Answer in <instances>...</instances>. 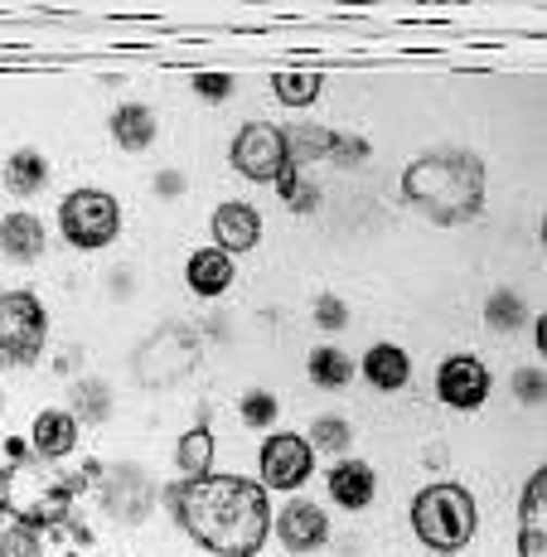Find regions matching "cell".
Returning <instances> with one entry per match:
<instances>
[{
	"label": "cell",
	"mask_w": 547,
	"mask_h": 557,
	"mask_svg": "<svg viewBox=\"0 0 547 557\" xmlns=\"http://www.w3.org/2000/svg\"><path fill=\"white\" fill-rule=\"evenodd\" d=\"M485 325L495 330V335H509V330L529 325V306H523V296L509 292V286H499V292L485 301Z\"/></svg>",
	"instance_id": "484cf974"
},
{
	"label": "cell",
	"mask_w": 547,
	"mask_h": 557,
	"mask_svg": "<svg viewBox=\"0 0 547 557\" xmlns=\"http://www.w3.org/2000/svg\"><path fill=\"white\" fill-rule=\"evenodd\" d=\"M315 325L320 330H345L349 325V306L339 296H320L315 301Z\"/></svg>",
	"instance_id": "1f68e13d"
},
{
	"label": "cell",
	"mask_w": 547,
	"mask_h": 557,
	"mask_svg": "<svg viewBox=\"0 0 547 557\" xmlns=\"http://www.w3.org/2000/svg\"><path fill=\"white\" fill-rule=\"evenodd\" d=\"M98 499H102V509L112 513V523H122V529H141V523L150 519V509L160 505V485L146 466L122 460V466L102 470Z\"/></svg>",
	"instance_id": "ba28073f"
},
{
	"label": "cell",
	"mask_w": 547,
	"mask_h": 557,
	"mask_svg": "<svg viewBox=\"0 0 547 557\" xmlns=\"http://www.w3.org/2000/svg\"><path fill=\"white\" fill-rule=\"evenodd\" d=\"M233 276H238L233 272V257L219 248H199L185 262V282H189V292H199V296H223L233 286Z\"/></svg>",
	"instance_id": "d6986e66"
},
{
	"label": "cell",
	"mask_w": 547,
	"mask_h": 557,
	"mask_svg": "<svg viewBox=\"0 0 547 557\" xmlns=\"http://www.w3.org/2000/svg\"><path fill=\"white\" fill-rule=\"evenodd\" d=\"M0 412H5V393H0Z\"/></svg>",
	"instance_id": "74e56055"
},
{
	"label": "cell",
	"mask_w": 547,
	"mask_h": 557,
	"mask_svg": "<svg viewBox=\"0 0 547 557\" xmlns=\"http://www.w3.org/2000/svg\"><path fill=\"white\" fill-rule=\"evenodd\" d=\"M112 141L122 151H150V141H156V112L146 102H122L112 112Z\"/></svg>",
	"instance_id": "ffe728a7"
},
{
	"label": "cell",
	"mask_w": 547,
	"mask_h": 557,
	"mask_svg": "<svg viewBox=\"0 0 547 557\" xmlns=\"http://www.w3.org/2000/svg\"><path fill=\"white\" fill-rule=\"evenodd\" d=\"M73 422H88V426H102L107 417H112V388H107L102 379H78L73 383Z\"/></svg>",
	"instance_id": "cb8c5ba5"
},
{
	"label": "cell",
	"mask_w": 547,
	"mask_h": 557,
	"mask_svg": "<svg viewBox=\"0 0 547 557\" xmlns=\"http://www.w3.org/2000/svg\"><path fill=\"white\" fill-rule=\"evenodd\" d=\"M170 519L219 557H257L272 529V505H266L262 480L243 475H203L175 480L165 490Z\"/></svg>",
	"instance_id": "6da1fadb"
},
{
	"label": "cell",
	"mask_w": 547,
	"mask_h": 557,
	"mask_svg": "<svg viewBox=\"0 0 547 557\" xmlns=\"http://www.w3.org/2000/svg\"><path fill=\"white\" fill-rule=\"evenodd\" d=\"M0 257H10V262H20V267L45 257V223L29 209H15L0 219Z\"/></svg>",
	"instance_id": "2e32d148"
},
{
	"label": "cell",
	"mask_w": 547,
	"mask_h": 557,
	"mask_svg": "<svg viewBox=\"0 0 547 557\" xmlns=\"http://www.w3.org/2000/svg\"><path fill=\"white\" fill-rule=\"evenodd\" d=\"M436 398L456 412H475L489 398V369L475 355H450L436 369Z\"/></svg>",
	"instance_id": "8fae6325"
},
{
	"label": "cell",
	"mask_w": 547,
	"mask_h": 557,
	"mask_svg": "<svg viewBox=\"0 0 547 557\" xmlns=\"http://www.w3.org/2000/svg\"><path fill=\"white\" fill-rule=\"evenodd\" d=\"M257 460H262V490H300L315 470V451L300 432H272Z\"/></svg>",
	"instance_id": "30bf717a"
},
{
	"label": "cell",
	"mask_w": 547,
	"mask_h": 557,
	"mask_svg": "<svg viewBox=\"0 0 547 557\" xmlns=\"http://www.w3.org/2000/svg\"><path fill=\"white\" fill-rule=\"evenodd\" d=\"M310 451H330V456H345L349 451V442H353V432H349V422L345 417H320L315 426H310Z\"/></svg>",
	"instance_id": "83f0119b"
},
{
	"label": "cell",
	"mask_w": 547,
	"mask_h": 557,
	"mask_svg": "<svg viewBox=\"0 0 547 557\" xmlns=\"http://www.w3.org/2000/svg\"><path fill=\"white\" fill-rule=\"evenodd\" d=\"M272 529L286 543V553H315L330 543V519L315 499H291L282 513H272Z\"/></svg>",
	"instance_id": "7c38bea8"
},
{
	"label": "cell",
	"mask_w": 547,
	"mask_h": 557,
	"mask_svg": "<svg viewBox=\"0 0 547 557\" xmlns=\"http://www.w3.org/2000/svg\"><path fill=\"white\" fill-rule=\"evenodd\" d=\"M175 466H179V475H185V480L213 475V432L203 422L189 426V432L175 442Z\"/></svg>",
	"instance_id": "7402d4cb"
},
{
	"label": "cell",
	"mask_w": 547,
	"mask_h": 557,
	"mask_svg": "<svg viewBox=\"0 0 547 557\" xmlns=\"http://www.w3.org/2000/svg\"><path fill=\"white\" fill-rule=\"evenodd\" d=\"M436 557H450V553H436Z\"/></svg>",
	"instance_id": "f35d334b"
},
{
	"label": "cell",
	"mask_w": 547,
	"mask_h": 557,
	"mask_svg": "<svg viewBox=\"0 0 547 557\" xmlns=\"http://www.w3.org/2000/svg\"><path fill=\"white\" fill-rule=\"evenodd\" d=\"M49 345V310L35 292L0 296V363L29 369Z\"/></svg>",
	"instance_id": "52a82bcc"
},
{
	"label": "cell",
	"mask_w": 547,
	"mask_h": 557,
	"mask_svg": "<svg viewBox=\"0 0 547 557\" xmlns=\"http://www.w3.org/2000/svg\"><path fill=\"white\" fill-rule=\"evenodd\" d=\"M228 160L243 180L252 185H276L291 170V151H286V126L272 122H248L228 146Z\"/></svg>",
	"instance_id": "9c48e42d"
},
{
	"label": "cell",
	"mask_w": 547,
	"mask_h": 557,
	"mask_svg": "<svg viewBox=\"0 0 547 557\" xmlns=\"http://www.w3.org/2000/svg\"><path fill=\"white\" fill-rule=\"evenodd\" d=\"M69 557H78V553H69Z\"/></svg>",
	"instance_id": "ab89813d"
},
{
	"label": "cell",
	"mask_w": 547,
	"mask_h": 557,
	"mask_svg": "<svg viewBox=\"0 0 547 557\" xmlns=\"http://www.w3.org/2000/svg\"><path fill=\"white\" fill-rule=\"evenodd\" d=\"M475 495L456 480H432V485L417 490L412 499V533L426 543L432 553H460L475 539Z\"/></svg>",
	"instance_id": "277c9868"
},
{
	"label": "cell",
	"mask_w": 547,
	"mask_h": 557,
	"mask_svg": "<svg viewBox=\"0 0 547 557\" xmlns=\"http://www.w3.org/2000/svg\"><path fill=\"white\" fill-rule=\"evenodd\" d=\"M306 373H310V383H315V388H345L353 373H359V363H353V359L345 355V349L320 345V349H310Z\"/></svg>",
	"instance_id": "603a6c76"
},
{
	"label": "cell",
	"mask_w": 547,
	"mask_h": 557,
	"mask_svg": "<svg viewBox=\"0 0 547 557\" xmlns=\"http://www.w3.org/2000/svg\"><path fill=\"white\" fill-rule=\"evenodd\" d=\"M102 480L98 460H83V470H59L49 460H39L29 451L25 436H10L5 442V466H0V513H10L25 529H63L73 519V499L83 490Z\"/></svg>",
	"instance_id": "7a4b0ae2"
},
{
	"label": "cell",
	"mask_w": 547,
	"mask_h": 557,
	"mask_svg": "<svg viewBox=\"0 0 547 557\" xmlns=\"http://www.w3.org/2000/svg\"><path fill=\"white\" fill-rule=\"evenodd\" d=\"M107 292H112V301H126V296H132V267H116V272L107 276Z\"/></svg>",
	"instance_id": "e575fe53"
},
{
	"label": "cell",
	"mask_w": 547,
	"mask_h": 557,
	"mask_svg": "<svg viewBox=\"0 0 547 557\" xmlns=\"http://www.w3.org/2000/svg\"><path fill=\"white\" fill-rule=\"evenodd\" d=\"M320 88H325V78H320V73H291V69L272 73V92L286 107H310L320 98Z\"/></svg>",
	"instance_id": "4316f807"
},
{
	"label": "cell",
	"mask_w": 547,
	"mask_h": 557,
	"mask_svg": "<svg viewBox=\"0 0 547 557\" xmlns=\"http://www.w3.org/2000/svg\"><path fill=\"white\" fill-rule=\"evenodd\" d=\"M73 446H78V422H73V412H63V407H49V412L35 417V436H29V451H35L39 460L59 466L63 456H73Z\"/></svg>",
	"instance_id": "e0dca14e"
},
{
	"label": "cell",
	"mask_w": 547,
	"mask_h": 557,
	"mask_svg": "<svg viewBox=\"0 0 547 557\" xmlns=\"http://www.w3.org/2000/svg\"><path fill=\"white\" fill-rule=\"evenodd\" d=\"M330 146H335L330 126H286V151H291V165H300V170H306L310 160H325Z\"/></svg>",
	"instance_id": "d4e9b609"
},
{
	"label": "cell",
	"mask_w": 547,
	"mask_h": 557,
	"mask_svg": "<svg viewBox=\"0 0 547 557\" xmlns=\"http://www.w3.org/2000/svg\"><path fill=\"white\" fill-rule=\"evenodd\" d=\"M78 359H83V349H63V355L53 359V373H59V379H69V373L78 369Z\"/></svg>",
	"instance_id": "8d00e7d4"
},
{
	"label": "cell",
	"mask_w": 547,
	"mask_h": 557,
	"mask_svg": "<svg viewBox=\"0 0 547 557\" xmlns=\"http://www.w3.org/2000/svg\"><path fill=\"white\" fill-rule=\"evenodd\" d=\"M402 195L432 223L456 228V223L475 219L485 203V165L470 151H426L407 165Z\"/></svg>",
	"instance_id": "3957f363"
},
{
	"label": "cell",
	"mask_w": 547,
	"mask_h": 557,
	"mask_svg": "<svg viewBox=\"0 0 547 557\" xmlns=\"http://www.w3.org/2000/svg\"><path fill=\"white\" fill-rule=\"evenodd\" d=\"M543 393H547V379H543V369H519L513 373V398H519L523 407H543Z\"/></svg>",
	"instance_id": "4dcf8cb0"
},
{
	"label": "cell",
	"mask_w": 547,
	"mask_h": 557,
	"mask_svg": "<svg viewBox=\"0 0 547 557\" xmlns=\"http://www.w3.org/2000/svg\"><path fill=\"white\" fill-rule=\"evenodd\" d=\"M179 189H185V175H175V170H165V175L156 180V195H165V199H175Z\"/></svg>",
	"instance_id": "d590c367"
},
{
	"label": "cell",
	"mask_w": 547,
	"mask_h": 557,
	"mask_svg": "<svg viewBox=\"0 0 547 557\" xmlns=\"http://www.w3.org/2000/svg\"><path fill=\"white\" fill-rule=\"evenodd\" d=\"M49 160L39 156V151H15V156H5V189L15 199H35L39 189L49 185Z\"/></svg>",
	"instance_id": "44dd1931"
},
{
	"label": "cell",
	"mask_w": 547,
	"mask_h": 557,
	"mask_svg": "<svg viewBox=\"0 0 547 557\" xmlns=\"http://www.w3.org/2000/svg\"><path fill=\"white\" fill-rule=\"evenodd\" d=\"M195 363H199V335L189 325H179V320H170V325H160L156 335L136 345L132 373L141 388L165 393V388H179L195 373Z\"/></svg>",
	"instance_id": "5b68a950"
},
{
	"label": "cell",
	"mask_w": 547,
	"mask_h": 557,
	"mask_svg": "<svg viewBox=\"0 0 547 557\" xmlns=\"http://www.w3.org/2000/svg\"><path fill=\"white\" fill-rule=\"evenodd\" d=\"M195 92L203 102H223L233 98V78L228 73H195Z\"/></svg>",
	"instance_id": "d6a6232c"
},
{
	"label": "cell",
	"mask_w": 547,
	"mask_h": 557,
	"mask_svg": "<svg viewBox=\"0 0 547 557\" xmlns=\"http://www.w3.org/2000/svg\"><path fill=\"white\" fill-rule=\"evenodd\" d=\"M330 160H339V165H359V160H369V141H353V136H339V132H335Z\"/></svg>",
	"instance_id": "836d02e7"
},
{
	"label": "cell",
	"mask_w": 547,
	"mask_h": 557,
	"mask_svg": "<svg viewBox=\"0 0 547 557\" xmlns=\"http://www.w3.org/2000/svg\"><path fill=\"white\" fill-rule=\"evenodd\" d=\"M359 373L369 379V388L398 393V388H407V383H412V359H407L402 345H373L369 355H363Z\"/></svg>",
	"instance_id": "ac0fdd59"
},
{
	"label": "cell",
	"mask_w": 547,
	"mask_h": 557,
	"mask_svg": "<svg viewBox=\"0 0 547 557\" xmlns=\"http://www.w3.org/2000/svg\"><path fill=\"white\" fill-rule=\"evenodd\" d=\"M547 470L529 475L519 499V557H547Z\"/></svg>",
	"instance_id": "5bb4252c"
},
{
	"label": "cell",
	"mask_w": 547,
	"mask_h": 557,
	"mask_svg": "<svg viewBox=\"0 0 547 557\" xmlns=\"http://www.w3.org/2000/svg\"><path fill=\"white\" fill-rule=\"evenodd\" d=\"M276 412H282V403H276L266 388H248L243 393V403H238V417L248 426H257V432H266V426L276 422Z\"/></svg>",
	"instance_id": "f1b7e54d"
},
{
	"label": "cell",
	"mask_w": 547,
	"mask_h": 557,
	"mask_svg": "<svg viewBox=\"0 0 547 557\" xmlns=\"http://www.w3.org/2000/svg\"><path fill=\"white\" fill-rule=\"evenodd\" d=\"M59 233L69 238V248L83 252L112 248L116 233H122V203L107 189H73L59 203Z\"/></svg>",
	"instance_id": "8992f818"
},
{
	"label": "cell",
	"mask_w": 547,
	"mask_h": 557,
	"mask_svg": "<svg viewBox=\"0 0 547 557\" xmlns=\"http://www.w3.org/2000/svg\"><path fill=\"white\" fill-rule=\"evenodd\" d=\"M325 490L339 509L359 513V509L373 505V495H378V475H373V466H363V460H339V466L325 475Z\"/></svg>",
	"instance_id": "9a60e30c"
},
{
	"label": "cell",
	"mask_w": 547,
	"mask_h": 557,
	"mask_svg": "<svg viewBox=\"0 0 547 557\" xmlns=\"http://www.w3.org/2000/svg\"><path fill=\"white\" fill-rule=\"evenodd\" d=\"M213 243H219V252H228V257L252 252L257 243H262V213L243 199L219 203V209H213Z\"/></svg>",
	"instance_id": "4fadbf2b"
},
{
	"label": "cell",
	"mask_w": 547,
	"mask_h": 557,
	"mask_svg": "<svg viewBox=\"0 0 547 557\" xmlns=\"http://www.w3.org/2000/svg\"><path fill=\"white\" fill-rule=\"evenodd\" d=\"M0 557H45V543H39L35 529H25V523H10V529L0 533Z\"/></svg>",
	"instance_id": "f546056e"
}]
</instances>
